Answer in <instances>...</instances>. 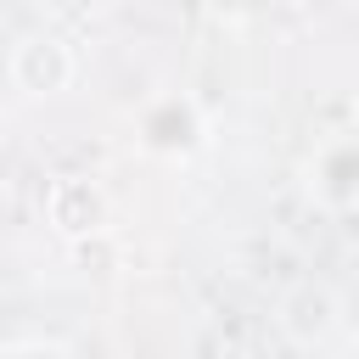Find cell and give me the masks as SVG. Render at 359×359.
<instances>
[{"label": "cell", "instance_id": "cell-1", "mask_svg": "<svg viewBox=\"0 0 359 359\" xmlns=\"http://www.w3.org/2000/svg\"><path fill=\"white\" fill-rule=\"evenodd\" d=\"M129 135H135V151L140 157L168 163V168H185V163H196L213 146V118H208V107L191 90H151L135 107Z\"/></svg>", "mask_w": 359, "mask_h": 359}, {"label": "cell", "instance_id": "cell-7", "mask_svg": "<svg viewBox=\"0 0 359 359\" xmlns=\"http://www.w3.org/2000/svg\"><path fill=\"white\" fill-rule=\"evenodd\" d=\"M269 0H208V11L213 17H224V22H247V17H258Z\"/></svg>", "mask_w": 359, "mask_h": 359}, {"label": "cell", "instance_id": "cell-3", "mask_svg": "<svg viewBox=\"0 0 359 359\" xmlns=\"http://www.w3.org/2000/svg\"><path fill=\"white\" fill-rule=\"evenodd\" d=\"M303 196L325 219H348L359 208V140L353 129H331L303 157Z\"/></svg>", "mask_w": 359, "mask_h": 359}, {"label": "cell", "instance_id": "cell-6", "mask_svg": "<svg viewBox=\"0 0 359 359\" xmlns=\"http://www.w3.org/2000/svg\"><path fill=\"white\" fill-rule=\"evenodd\" d=\"M0 359H79L67 342H50V337H17L0 348Z\"/></svg>", "mask_w": 359, "mask_h": 359}, {"label": "cell", "instance_id": "cell-5", "mask_svg": "<svg viewBox=\"0 0 359 359\" xmlns=\"http://www.w3.org/2000/svg\"><path fill=\"white\" fill-rule=\"evenodd\" d=\"M280 331L297 342V348H325L337 331H342V297L325 286V280H303L280 297Z\"/></svg>", "mask_w": 359, "mask_h": 359}, {"label": "cell", "instance_id": "cell-2", "mask_svg": "<svg viewBox=\"0 0 359 359\" xmlns=\"http://www.w3.org/2000/svg\"><path fill=\"white\" fill-rule=\"evenodd\" d=\"M6 73H11V90H22L28 101H56L79 84V50L67 34L56 28H34L11 45L6 56Z\"/></svg>", "mask_w": 359, "mask_h": 359}, {"label": "cell", "instance_id": "cell-4", "mask_svg": "<svg viewBox=\"0 0 359 359\" xmlns=\"http://www.w3.org/2000/svg\"><path fill=\"white\" fill-rule=\"evenodd\" d=\"M39 213H45V230L56 241L79 247V241H90L112 224V196L101 191L95 174H56L39 196Z\"/></svg>", "mask_w": 359, "mask_h": 359}]
</instances>
